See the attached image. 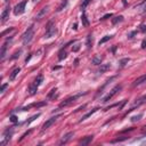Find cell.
<instances>
[{
    "instance_id": "5b68a950",
    "label": "cell",
    "mask_w": 146,
    "mask_h": 146,
    "mask_svg": "<svg viewBox=\"0 0 146 146\" xmlns=\"http://www.w3.org/2000/svg\"><path fill=\"white\" fill-rule=\"evenodd\" d=\"M25 6H26V1H25V0L22 1V3H20L18 5H16L15 8H14V14H15L16 16L23 14V13L25 12Z\"/></svg>"
},
{
    "instance_id": "603a6c76",
    "label": "cell",
    "mask_w": 146,
    "mask_h": 146,
    "mask_svg": "<svg viewBox=\"0 0 146 146\" xmlns=\"http://www.w3.org/2000/svg\"><path fill=\"white\" fill-rule=\"evenodd\" d=\"M101 62H102V57H99V56H96L92 58V64L94 65H99Z\"/></svg>"
},
{
    "instance_id": "60d3db41",
    "label": "cell",
    "mask_w": 146,
    "mask_h": 146,
    "mask_svg": "<svg viewBox=\"0 0 146 146\" xmlns=\"http://www.w3.org/2000/svg\"><path fill=\"white\" fill-rule=\"evenodd\" d=\"M33 1H37V0H33Z\"/></svg>"
},
{
    "instance_id": "cb8c5ba5",
    "label": "cell",
    "mask_w": 146,
    "mask_h": 146,
    "mask_svg": "<svg viewBox=\"0 0 146 146\" xmlns=\"http://www.w3.org/2000/svg\"><path fill=\"white\" fill-rule=\"evenodd\" d=\"M67 1H69V0H63L62 4H61V6L58 7V9H57V12H61V10L64 9V8L66 7V5H67Z\"/></svg>"
},
{
    "instance_id": "8d00e7d4",
    "label": "cell",
    "mask_w": 146,
    "mask_h": 146,
    "mask_svg": "<svg viewBox=\"0 0 146 146\" xmlns=\"http://www.w3.org/2000/svg\"><path fill=\"white\" fill-rule=\"evenodd\" d=\"M139 30H140V32H145V31H146V25L145 24H141Z\"/></svg>"
},
{
    "instance_id": "836d02e7",
    "label": "cell",
    "mask_w": 146,
    "mask_h": 146,
    "mask_svg": "<svg viewBox=\"0 0 146 146\" xmlns=\"http://www.w3.org/2000/svg\"><path fill=\"white\" fill-rule=\"evenodd\" d=\"M10 121L14 122V123H16V122H17V116H16V115H12V116H10Z\"/></svg>"
},
{
    "instance_id": "6da1fadb",
    "label": "cell",
    "mask_w": 146,
    "mask_h": 146,
    "mask_svg": "<svg viewBox=\"0 0 146 146\" xmlns=\"http://www.w3.org/2000/svg\"><path fill=\"white\" fill-rule=\"evenodd\" d=\"M33 37H34V30H33V26H30L24 33H23V35H22V41H23V43H24V45L30 43L31 40L33 39Z\"/></svg>"
},
{
    "instance_id": "f1b7e54d",
    "label": "cell",
    "mask_w": 146,
    "mask_h": 146,
    "mask_svg": "<svg viewBox=\"0 0 146 146\" xmlns=\"http://www.w3.org/2000/svg\"><path fill=\"white\" fill-rule=\"evenodd\" d=\"M141 114H138V115H135V116H132V118H131V120H132V121H138V120H140V118H141Z\"/></svg>"
},
{
    "instance_id": "83f0119b",
    "label": "cell",
    "mask_w": 146,
    "mask_h": 146,
    "mask_svg": "<svg viewBox=\"0 0 146 146\" xmlns=\"http://www.w3.org/2000/svg\"><path fill=\"white\" fill-rule=\"evenodd\" d=\"M90 1H91V0H84V1H83V4H82V6H81V8H82V9H84V8H86L87 6L89 5V3H90Z\"/></svg>"
},
{
    "instance_id": "30bf717a",
    "label": "cell",
    "mask_w": 146,
    "mask_h": 146,
    "mask_svg": "<svg viewBox=\"0 0 146 146\" xmlns=\"http://www.w3.org/2000/svg\"><path fill=\"white\" fill-rule=\"evenodd\" d=\"M92 138H94V136H87V137H84L83 139H81V140L79 141V144H80V145H82V146L88 145L89 143H91Z\"/></svg>"
},
{
    "instance_id": "d4e9b609",
    "label": "cell",
    "mask_w": 146,
    "mask_h": 146,
    "mask_svg": "<svg viewBox=\"0 0 146 146\" xmlns=\"http://www.w3.org/2000/svg\"><path fill=\"white\" fill-rule=\"evenodd\" d=\"M122 21H123V16H118V17H115V18H113V20H112V24L115 25L116 23L122 22Z\"/></svg>"
},
{
    "instance_id": "5bb4252c",
    "label": "cell",
    "mask_w": 146,
    "mask_h": 146,
    "mask_svg": "<svg viewBox=\"0 0 146 146\" xmlns=\"http://www.w3.org/2000/svg\"><path fill=\"white\" fill-rule=\"evenodd\" d=\"M97 110H98V109H94V110H92V111H90V112H88V113H87V114H84V115H83V116H82V118H81V120H80V122H81V121H84V120H87V119H88V118H89V116H91L92 114H94L95 112L97 111Z\"/></svg>"
},
{
    "instance_id": "7402d4cb",
    "label": "cell",
    "mask_w": 146,
    "mask_h": 146,
    "mask_svg": "<svg viewBox=\"0 0 146 146\" xmlns=\"http://www.w3.org/2000/svg\"><path fill=\"white\" fill-rule=\"evenodd\" d=\"M112 37H113V35H105V37L103 38V39H101V40H99V42H98V43H99V46H101V45H103V43H104V42L109 41V40L111 39Z\"/></svg>"
},
{
    "instance_id": "4dcf8cb0",
    "label": "cell",
    "mask_w": 146,
    "mask_h": 146,
    "mask_svg": "<svg viewBox=\"0 0 146 146\" xmlns=\"http://www.w3.org/2000/svg\"><path fill=\"white\" fill-rule=\"evenodd\" d=\"M140 9H141V10H140V13H141V14H146V3L141 5Z\"/></svg>"
},
{
    "instance_id": "f35d334b",
    "label": "cell",
    "mask_w": 146,
    "mask_h": 146,
    "mask_svg": "<svg viewBox=\"0 0 146 146\" xmlns=\"http://www.w3.org/2000/svg\"><path fill=\"white\" fill-rule=\"evenodd\" d=\"M141 48H143V49H145V48H146V39H144L143 42H141Z\"/></svg>"
},
{
    "instance_id": "f546056e",
    "label": "cell",
    "mask_w": 146,
    "mask_h": 146,
    "mask_svg": "<svg viewBox=\"0 0 146 146\" xmlns=\"http://www.w3.org/2000/svg\"><path fill=\"white\" fill-rule=\"evenodd\" d=\"M14 30V27H10V29H8V30H6V31H4L3 33H1V37H5L7 33H9V32H12V31Z\"/></svg>"
},
{
    "instance_id": "9c48e42d",
    "label": "cell",
    "mask_w": 146,
    "mask_h": 146,
    "mask_svg": "<svg viewBox=\"0 0 146 146\" xmlns=\"http://www.w3.org/2000/svg\"><path fill=\"white\" fill-rule=\"evenodd\" d=\"M48 9H49V6H46V7H43L39 13H38V15H37V17H35V18H37V20H41V18L43 17L46 14H47Z\"/></svg>"
},
{
    "instance_id": "8992f818",
    "label": "cell",
    "mask_w": 146,
    "mask_h": 146,
    "mask_svg": "<svg viewBox=\"0 0 146 146\" xmlns=\"http://www.w3.org/2000/svg\"><path fill=\"white\" fill-rule=\"evenodd\" d=\"M60 116H61V115H56V116H53V118H50V119H48L47 121H46L45 123H43V126H42V131L47 130V129L49 128V127H52L53 124H54L55 122H56V120L58 119Z\"/></svg>"
},
{
    "instance_id": "e0dca14e",
    "label": "cell",
    "mask_w": 146,
    "mask_h": 146,
    "mask_svg": "<svg viewBox=\"0 0 146 146\" xmlns=\"http://www.w3.org/2000/svg\"><path fill=\"white\" fill-rule=\"evenodd\" d=\"M81 21H82V24H83V26H89V21H88V18H87V16H86V14H82V16H81Z\"/></svg>"
},
{
    "instance_id": "2e32d148",
    "label": "cell",
    "mask_w": 146,
    "mask_h": 146,
    "mask_svg": "<svg viewBox=\"0 0 146 146\" xmlns=\"http://www.w3.org/2000/svg\"><path fill=\"white\" fill-rule=\"evenodd\" d=\"M86 45H87V48H88V49H90V48L92 47V35L91 34H88Z\"/></svg>"
},
{
    "instance_id": "277c9868",
    "label": "cell",
    "mask_w": 146,
    "mask_h": 146,
    "mask_svg": "<svg viewBox=\"0 0 146 146\" xmlns=\"http://www.w3.org/2000/svg\"><path fill=\"white\" fill-rule=\"evenodd\" d=\"M121 88H122V87L120 86V84H116V86L114 87L113 89H112L111 91H110L109 94H107L106 96L104 97V98H103V102H104V103H107V102H109L110 99H112V98H113L114 96H115L116 94H118V92L120 91V90H121Z\"/></svg>"
},
{
    "instance_id": "b9f144b4",
    "label": "cell",
    "mask_w": 146,
    "mask_h": 146,
    "mask_svg": "<svg viewBox=\"0 0 146 146\" xmlns=\"http://www.w3.org/2000/svg\"><path fill=\"white\" fill-rule=\"evenodd\" d=\"M145 135H146V134H145Z\"/></svg>"
},
{
    "instance_id": "ba28073f",
    "label": "cell",
    "mask_w": 146,
    "mask_h": 146,
    "mask_svg": "<svg viewBox=\"0 0 146 146\" xmlns=\"http://www.w3.org/2000/svg\"><path fill=\"white\" fill-rule=\"evenodd\" d=\"M9 12H10L9 7H6L5 9H4L3 14H1V23H5L6 21L9 18Z\"/></svg>"
},
{
    "instance_id": "4316f807",
    "label": "cell",
    "mask_w": 146,
    "mask_h": 146,
    "mask_svg": "<svg viewBox=\"0 0 146 146\" xmlns=\"http://www.w3.org/2000/svg\"><path fill=\"white\" fill-rule=\"evenodd\" d=\"M56 92H57V88H54V89H52V90H50V92L48 94L47 98L48 99H52L53 97H54V95H56Z\"/></svg>"
},
{
    "instance_id": "7c38bea8",
    "label": "cell",
    "mask_w": 146,
    "mask_h": 146,
    "mask_svg": "<svg viewBox=\"0 0 146 146\" xmlns=\"http://www.w3.org/2000/svg\"><path fill=\"white\" fill-rule=\"evenodd\" d=\"M20 71H21V69L20 67H16V69H14L12 71V73H10V75H9V80L10 81H13V80H15V78H16V75L20 73Z\"/></svg>"
},
{
    "instance_id": "ab89813d",
    "label": "cell",
    "mask_w": 146,
    "mask_h": 146,
    "mask_svg": "<svg viewBox=\"0 0 146 146\" xmlns=\"http://www.w3.org/2000/svg\"><path fill=\"white\" fill-rule=\"evenodd\" d=\"M31 57H32V56H31V55H30V56H27V57H26V58H25V62H26V63H27V62H29V61H30V60H31Z\"/></svg>"
},
{
    "instance_id": "ffe728a7",
    "label": "cell",
    "mask_w": 146,
    "mask_h": 146,
    "mask_svg": "<svg viewBox=\"0 0 146 146\" xmlns=\"http://www.w3.org/2000/svg\"><path fill=\"white\" fill-rule=\"evenodd\" d=\"M42 80H43V77H42V74H40V75H38V78L34 80V84L37 87H39L40 84H41V82H42Z\"/></svg>"
},
{
    "instance_id": "e575fe53",
    "label": "cell",
    "mask_w": 146,
    "mask_h": 146,
    "mask_svg": "<svg viewBox=\"0 0 146 146\" xmlns=\"http://www.w3.org/2000/svg\"><path fill=\"white\" fill-rule=\"evenodd\" d=\"M79 49H80V45H79V43H78V45H75V46H74V47L72 48V52H74V53H77V52H78V50H79Z\"/></svg>"
},
{
    "instance_id": "3957f363",
    "label": "cell",
    "mask_w": 146,
    "mask_h": 146,
    "mask_svg": "<svg viewBox=\"0 0 146 146\" xmlns=\"http://www.w3.org/2000/svg\"><path fill=\"white\" fill-rule=\"evenodd\" d=\"M57 33V29L55 27L54 23L53 22H49L47 25V29H46V34H45V38L46 39H49V38H53L55 37V34Z\"/></svg>"
},
{
    "instance_id": "484cf974",
    "label": "cell",
    "mask_w": 146,
    "mask_h": 146,
    "mask_svg": "<svg viewBox=\"0 0 146 146\" xmlns=\"http://www.w3.org/2000/svg\"><path fill=\"white\" fill-rule=\"evenodd\" d=\"M39 116H40V113H38V114H35V115H33L32 118H31V119H30V120H27V121L25 122V124H26V126H29V124H30L31 122H33V121H34L35 119H37V118H39Z\"/></svg>"
},
{
    "instance_id": "4fadbf2b",
    "label": "cell",
    "mask_w": 146,
    "mask_h": 146,
    "mask_svg": "<svg viewBox=\"0 0 146 146\" xmlns=\"http://www.w3.org/2000/svg\"><path fill=\"white\" fill-rule=\"evenodd\" d=\"M6 50H7V42H6V43H4V46L1 47V52H0V60H1V61L5 60Z\"/></svg>"
},
{
    "instance_id": "d6a6232c",
    "label": "cell",
    "mask_w": 146,
    "mask_h": 146,
    "mask_svg": "<svg viewBox=\"0 0 146 146\" xmlns=\"http://www.w3.org/2000/svg\"><path fill=\"white\" fill-rule=\"evenodd\" d=\"M8 87V83H5V84H3V86H1V88H0V92H1V94H3L4 91H5L6 90V88H7Z\"/></svg>"
},
{
    "instance_id": "7a4b0ae2",
    "label": "cell",
    "mask_w": 146,
    "mask_h": 146,
    "mask_svg": "<svg viewBox=\"0 0 146 146\" xmlns=\"http://www.w3.org/2000/svg\"><path fill=\"white\" fill-rule=\"evenodd\" d=\"M87 92H80V94H77V95H74V96H72V97H69L67 99H65L64 102H62L60 104V107H66V106H69V105H71V104H73L74 102H77V99L78 98H80V97L82 96V95H86Z\"/></svg>"
},
{
    "instance_id": "74e56055",
    "label": "cell",
    "mask_w": 146,
    "mask_h": 146,
    "mask_svg": "<svg viewBox=\"0 0 146 146\" xmlns=\"http://www.w3.org/2000/svg\"><path fill=\"white\" fill-rule=\"evenodd\" d=\"M109 17H112V14H106V15H104L102 17V20H107Z\"/></svg>"
},
{
    "instance_id": "8fae6325",
    "label": "cell",
    "mask_w": 146,
    "mask_h": 146,
    "mask_svg": "<svg viewBox=\"0 0 146 146\" xmlns=\"http://www.w3.org/2000/svg\"><path fill=\"white\" fill-rule=\"evenodd\" d=\"M145 81H146V74H144V75H141V77H139L138 79L135 80V82L132 83V86H134V87H137V86L141 84L143 82H145Z\"/></svg>"
},
{
    "instance_id": "d6986e66",
    "label": "cell",
    "mask_w": 146,
    "mask_h": 146,
    "mask_svg": "<svg viewBox=\"0 0 146 146\" xmlns=\"http://www.w3.org/2000/svg\"><path fill=\"white\" fill-rule=\"evenodd\" d=\"M129 61H130L129 58H122V60L119 62V66H120V67H124V66H126V65L129 63Z\"/></svg>"
},
{
    "instance_id": "44dd1931",
    "label": "cell",
    "mask_w": 146,
    "mask_h": 146,
    "mask_svg": "<svg viewBox=\"0 0 146 146\" xmlns=\"http://www.w3.org/2000/svg\"><path fill=\"white\" fill-rule=\"evenodd\" d=\"M66 56H67L66 52H65V50H61L60 54H58V60L62 61V60H64V58H66Z\"/></svg>"
},
{
    "instance_id": "ac0fdd59",
    "label": "cell",
    "mask_w": 146,
    "mask_h": 146,
    "mask_svg": "<svg viewBox=\"0 0 146 146\" xmlns=\"http://www.w3.org/2000/svg\"><path fill=\"white\" fill-rule=\"evenodd\" d=\"M37 89H38V87L35 86L34 83H32L30 86V88H29V94H30V95H34L35 92H37Z\"/></svg>"
},
{
    "instance_id": "9a60e30c",
    "label": "cell",
    "mask_w": 146,
    "mask_h": 146,
    "mask_svg": "<svg viewBox=\"0 0 146 146\" xmlns=\"http://www.w3.org/2000/svg\"><path fill=\"white\" fill-rule=\"evenodd\" d=\"M110 69H111V64H103L99 67V72H101V73H104V72L109 71Z\"/></svg>"
},
{
    "instance_id": "1f68e13d",
    "label": "cell",
    "mask_w": 146,
    "mask_h": 146,
    "mask_svg": "<svg viewBox=\"0 0 146 146\" xmlns=\"http://www.w3.org/2000/svg\"><path fill=\"white\" fill-rule=\"evenodd\" d=\"M22 53V50H18V52H16L15 54L12 56V60H14V58H17V57H20V54Z\"/></svg>"
},
{
    "instance_id": "d590c367",
    "label": "cell",
    "mask_w": 146,
    "mask_h": 146,
    "mask_svg": "<svg viewBox=\"0 0 146 146\" xmlns=\"http://www.w3.org/2000/svg\"><path fill=\"white\" fill-rule=\"evenodd\" d=\"M30 132H31V130L26 131V132H25V134H23V135H22V137H21V138H20V141H21V140H22V139H24V138H25V137H26V136H27V135L30 134Z\"/></svg>"
},
{
    "instance_id": "52a82bcc",
    "label": "cell",
    "mask_w": 146,
    "mask_h": 146,
    "mask_svg": "<svg viewBox=\"0 0 146 146\" xmlns=\"http://www.w3.org/2000/svg\"><path fill=\"white\" fill-rule=\"evenodd\" d=\"M73 136H74V132H67V134L64 135V136H63V138L61 139L60 144H61V145H64V144H66L67 141H69Z\"/></svg>"
}]
</instances>
